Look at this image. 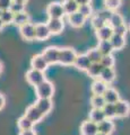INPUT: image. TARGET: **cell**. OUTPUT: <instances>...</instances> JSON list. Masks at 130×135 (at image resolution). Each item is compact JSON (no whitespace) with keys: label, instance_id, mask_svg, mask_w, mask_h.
I'll return each mask as SVG.
<instances>
[{"label":"cell","instance_id":"ffe728a7","mask_svg":"<svg viewBox=\"0 0 130 135\" xmlns=\"http://www.w3.org/2000/svg\"><path fill=\"white\" fill-rule=\"evenodd\" d=\"M104 69V66L102 65V63L101 62H95V63H92V64L89 65V68L87 69L86 73L87 75H88L89 78L92 79H98L101 73H102V71Z\"/></svg>","mask_w":130,"mask_h":135},{"label":"cell","instance_id":"e575fe53","mask_svg":"<svg viewBox=\"0 0 130 135\" xmlns=\"http://www.w3.org/2000/svg\"><path fill=\"white\" fill-rule=\"evenodd\" d=\"M78 11L80 12L82 15L85 16L86 18H89V17H92L94 15L93 14V8H92L91 3H88V5H80V6H79Z\"/></svg>","mask_w":130,"mask_h":135},{"label":"cell","instance_id":"5b68a950","mask_svg":"<svg viewBox=\"0 0 130 135\" xmlns=\"http://www.w3.org/2000/svg\"><path fill=\"white\" fill-rule=\"evenodd\" d=\"M47 15L49 18H64L66 12L60 2H51L47 7Z\"/></svg>","mask_w":130,"mask_h":135},{"label":"cell","instance_id":"52a82bcc","mask_svg":"<svg viewBox=\"0 0 130 135\" xmlns=\"http://www.w3.org/2000/svg\"><path fill=\"white\" fill-rule=\"evenodd\" d=\"M24 115L27 116L34 124H39L40 122L43 120V118L45 117L43 114L40 112V109L35 106V104L30 105V106L26 108V110H25V113H24Z\"/></svg>","mask_w":130,"mask_h":135},{"label":"cell","instance_id":"7a4b0ae2","mask_svg":"<svg viewBox=\"0 0 130 135\" xmlns=\"http://www.w3.org/2000/svg\"><path fill=\"white\" fill-rule=\"evenodd\" d=\"M34 89L37 98H52L54 95V84L48 79L34 87Z\"/></svg>","mask_w":130,"mask_h":135},{"label":"cell","instance_id":"7bdbcfd3","mask_svg":"<svg viewBox=\"0 0 130 135\" xmlns=\"http://www.w3.org/2000/svg\"><path fill=\"white\" fill-rule=\"evenodd\" d=\"M76 1L78 5L80 6V5H88V3L92 2V0H76Z\"/></svg>","mask_w":130,"mask_h":135},{"label":"cell","instance_id":"2e32d148","mask_svg":"<svg viewBox=\"0 0 130 135\" xmlns=\"http://www.w3.org/2000/svg\"><path fill=\"white\" fill-rule=\"evenodd\" d=\"M113 34H114L113 28L109 24L104 25L103 27H101V28L95 31V35H96V37H97L98 41H110V38L112 37Z\"/></svg>","mask_w":130,"mask_h":135},{"label":"cell","instance_id":"484cf974","mask_svg":"<svg viewBox=\"0 0 130 135\" xmlns=\"http://www.w3.org/2000/svg\"><path fill=\"white\" fill-rule=\"evenodd\" d=\"M34 123L28 118L27 116H20L18 119H17V127L19 131H25V129H31L34 127Z\"/></svg>","mask_w":130,"mask_h":135},{"label":"cell","instance_id":"836d02e7","mask_svg":"<svg viewBox=\"0 0 130 135\" xmlns=\"http://www.w3.org/2000/svg\"><path fill=\"white\" fill-rule=\"evenodd\" d=\"M122 0H104V6L107 9H110L112 11H115L116 9H119Z\"/></svg>","mask_w":130,"mask_h":135},{"label":"cell","instance_id":"bcb514c9","mask_svg":"<svg viewBox=\"0 0 130 135\" xmlns=\"http://www.w3.org/2000/svg\"><path fill=\"white\" fill-rule=\"evenodd\" d=\"M12 1H17V2H24V3H26V2H27V0H12Z\"/></svg>","mask_w":130,"mask_h":135},{"label":"cell","instance_id":"74e56055","mask_svg":"<svg viewBox=\"0 0 130 135\" xmlns=\"http://www.w3.org/2000/svg\"><path fill=\"white\" fill-rule=\"evenodd\" d=\"M10 10L14 12V14H18V12L25 11V3L24 2H17V1H12Z\"/></svg>","mask_w":130,"mask_h":135},{"label":"cell","instance_id":"8d00e7d4","mask_svg":"<svg viewBox=\"0 0 130 135\" xmlns=\"http://www.w3.org/2000/svg\"><path fill=\"white\" fill-rule=\"evenodd\" d=\"M112 14H113V11L110 10V9H107V8H104V9L98 10L97 12H96V15H97L98 17H101L102 19H104L106 23H109V20H110Z\"/></svg>","mask_w":130,"mask_h":135},{"label":"cell","instance_id":"603a6c76","mask_svg":"<svg viewBox=\"0 0 130 135\" xmlns=\"http://www.w3.org/2000/svg\"><path fill=\"white\" fill-rule=\"evenodd\" d=\"M88 117H89L91 120L95 122L96 124L101 123V122L104 120V119L106 118V117H105V114H104V112H103L102 108H92L91 112H89Z\"/></svg>","mask_w":130,"mask_h":135},{"label":"cell","instance_id":"e0dca14e","mask_svg":"<svg viewBox=\"0 0 130 135\" xmlns=\"http://www.w3.org/2000/svg\"><path fill=\"white\" fill-rule=\"evenodd\" d=\"M109 84L102 81L101 79H94L93 82L91 84V91L93 95H104V92L106 91Z\"/></svg>","mask_w":130,"mask_h":135},{"label":"cell","instance_id":"b9f144b4","mask_svg":"<svg viewBox=\"0 0 130 135\" xmlns=\"http://www.w3.org/2000/svg\"><path fill=\"white\" fill-rule=\"evenodd\" d=\"M6 106V97L2 94H0V110H2Z\"/></svg>","mask_w":130,"mask_h":135},{"label":"cell","instance_id":"cb8c5ba5","mask_svg":"<svg viewBox=\"0 0 130 135\" xmlns=\"http://www.w3.org/2000/svg\"><path fill=\"white\" fill-rule=\"evenodd\" d=\"M30 20H31L30 15H28L26 11H22V12H18V14H15L12 24H14L15 26L20 27V26H23V25H25L26 23H30Z\"/></svg>","mask_w":130,"mask_h":135},{"label":"cell","instance_id":"d6a6232c","mask_svg":"<svg viewBox=\"0 0 130 135\" xmlns=\"http://www.w3.org/2000/svg\"><path fill=\"white\" fill-rule=\"evenodd\" d=\"M103 112L105 114L106 118H110V119H113L115 118V105L114 104H105V106L103 108Z\"/></svg>","mask_w":130,"mask_h":135},{"label":"cell","instance_id":"ac0fdd59","mask_svg":"<svg viewBox=\"0 0 130 135\" xmlns=\"http://www.w3.org/2000/svg\"><path fill=\"white\" fill-rule=\"evenodd\" d=\"M115 78H116V73H115L114 68H104L98 79H101L102 81H104L110 86L111 83L114 82Z\"/></svg>","mask_w":130,"mask_h":135},{"label":"cell","instance_id":"d590c367","mask_svg":"<svg viewBox=\"0 0 130 135\" xmlns=\"http://www.w3.org/2000/svg\"><path fill=\"white\" fill-rule=\"evenodd\" d=\"M101 63H102V65L104 68H113L115 64V60L112 54H110V55H103Z\"/></svg>","mask_w":130,"mask_h":135},{"label":"cell","instance_id":"f35d334b","mask_svg":"<svg viewBox=\"0 0 130 135\" xmlns=\"http://www.w3.org/2000/svg\"><path fill=\"white\" fill-rule=\"evenodd\" d=\"M113 32L114 34H118V35H122V36H125L127 35V32H128V27L125 26V24H122L120 26L113 28Z\"/></svg>","mask_w":130,"mask_h":135},{"label":"cell","instance_id":"d6986e66","mask_svg":"<svg viewBox=\"0 0 130 135\" xmlns=\"http://www.w3.org/2000/svg\"><path fill=\"white\" fill-rule=\"evenodd\" d=\"M97 126H98L100 133H104V134H107V135H111L113 132H114V128H115L114 123H113V120L110 119V118H105L104 120L98 123Z\"/></svg>","mask_w":130,"mask_h":135},{"label":"cell","instance_id":"8992f818","mask_svg":"<svg viewBox=\"0 0 130 135\" xmlns=\"http://www.w3.org/2000/svg\"><path fill=\"white\" fill-rule=\"evenodd\" d=\"M52 34L50 32L47 23H37L35 24V40L42 42L47 41Z\"/></svg>","mask_w":130,"mask_h":135},{"label":"cell","instance_id":"f6af8a7d","mask_svg":"<svg viewBox=\"0 0 130 135\" xmlns=\"http://www.w3.org/2000/svg\"><path fill=\"white\" fill-rule=\"evenodd\" d=\"M2 71H3V65H2V63L0 62V74L2 73Z\"/></svg>","mask_w":130,"mask_h":135},{"label":"cell","instance_id":"ba28073f","mask_svg":"<svg viewBox=\"0 0 130 135\" xmlns=\"http://www.w3.org/2000/svg\"><path fill=\"white\" fill-rule=\"evenodd\" d=\"M19 34L22 38L25 41H34L35 40V25L30 23H26L25 25L19 27Z\"/></svg>","mask_w":130,"mask_h":135},{"label":"cell","instance_id":"6da1fadb","mask_svg":"<svg viewBox=\"0 0 130 135\" xmlns=\"http://www.w3.org/2000/svg\"><path fill=\"white\" fill-rule=\"evenodd\" d=\"M77 52L71 47H60L59 52V64L64 66L74 65L77 57Z\"/></svg>","mask_w":130,"mask_h":135},{"label":"cell","instance_id":"ee69618b","mask_svg":"<svg viewBox=\"0 0 130 135\" xmlns=\"http://www.w3.org/2000/svg\"><path fill=\"white\" fill-rule=\"evenodd\" d=\"M3 27H5V24H3L2 23V20H1V18H0V32H1L2 31V28Z\"/></svg>","mask_w":130,"mask_h":135},{"label":"cell","instance_id":"7c38bea8","mask_svg":"<svg viewBox=\"0 0 130 135\" xmlns=\"http://www.w3.org/2000/svg\"><path fill=\"white\" fill-rule=\"evenodd\" d=\"M79 132H80V135H96L98 133V126L95 122L87 119L82 123Z\"/></svg>","mask_w":130,"mask_h":135},{"label":"cell","instance_id":"f907efd6","mask_svg":"<svg viewBox=\"0 0 130 135\" xmlns=\"http://www.w3.org/2000/svg\"><path fill=\"white\" fill-rule=\"evenodd\" d=\"M64 1H65V0H64Z\"/></svg>","mask_w":130,"mask_h":135},{"label":"cell","instance_id":"4dcf8cb0","mask_svg":"<svg viewBox=\"0 0 130 135\" xmlns=\"http://www.w3.org/2000/svg\"><path fill=\"white\" fill-rule=\"evenodd\" d=\"M14 16H15L14 12H12L10 9H8V10H2L1 11L0 18H1L2 23L5 24V26H6V25L12 24V22H14Z\"/></svg>","mask_w":130,"mask_h":135},{"label":"cell","instance_id":"f1b7e54d","mask_svg":"<svg viewBox=\"0 0 130 135\" xmlns=\"http://www.w3.org/2000/svg\"><path fill=\"white\" fill-rule=\"evenodd\" d=\"M87 56L89 57V60L92 63H95V62H101V60H102V53L100 52V50L97 47H92L89 49L88 51L86 52Z\"/></svg>","mask_w":130,"mask_h":135},{"label":"cell","instance_id":"277c9868","mask_svg":"<svg viewBox=\"0 0 130 135\" xmlns=\"http://www.w3.org/2000/svg\"><path fill=\"white\" fill-rule=\"evenodd\" d=\"M59 52L60 47H58V46H48L43 50L42 54L50 65H54L59 63Z\"/></svg>","mask_w":130,"mask_h":135},{"label":"cell","instance_id":"4fadbf2b","mask_svg":"<svg viewBox=\"0 0 130 135\" xmlns=\"http://www.w3.org/2000/svg\"><path fill=\"white\" fill-rule=\"evenodd\" d=\"M34 104L44 116H47L49 113H51L53 108L52 98H37Z\"/></svg>","mask_w":130,"mask_h":135},{"label":"cell","instance_id":"30bf717a","mask_svg":"<svg viewBox=\"0 0 130 135\" xmlns=\"http://www.w3.org/2000/svg\"><path fill=\"white\" fill-rule=\"evenodd\" d=\"M49 63L47 62V60L44 59L43 54H35V55H33L32 59H31V68L32 69H35V70H40V71H45L48 70L49 68Z\"/></svg>","mask_w":130,"mask_h":135},{"label":"cell","instance_id":"9a60e30c","mask_svg":"<svg viewBox=\"0 0 130 135\" xmlns=\"http://www.w3.org/2000/svg\"><path fill=\"white\" fill-rule=\"evenodd\" d=\"M86 17L82 15L79 11L77 12H74V14H71L68 16V23L71 27L74 28H80L84 26V24L86 23Z\"/></svg>","mask_w":130,"mask_h":135},{"label":"cell","instance_id":"1f68e13d","mask_svg":"<svg viewBox=\"0 0 130 135\" xmlns=\"http://www.w3.org/2000/svg\"><path fill=\"white\" fill-rule=\"evenodd\" d=\"M107 23L105 22L104 19H102L101 17H98L97 15H93L91 17V25H92V27H93L95 31L96 29H98V28H101V27H103L104 25H106Z\"/></svg>","mask_w":130,"mask_h":135},{"label":"cell","instance_id":"c3c4849f","mask_svg":"<svg viewBox=\"0 0 130 135\" xmlns=\"http://www.w3.org/2000/svg\"><path fill=\"white\" fill-rule=\"evenodd\" d=\"M1 11H2V10H1V9H0V15H1Z\"/></svg>","mask_w":130,"mask_h":135},{"label":"cell","instance_id":"d4e9b609","mask_svg":"<svg viewBox=\"0 0 130 135\" xmlns=\"http://www.w3.org/2000/svg\"><path fill=\"white\" fill-rule=\"evenodd\" d=\"M62 6H64V9L67 16L74 14V12H77L79 9V5L77 3L76 0H65L62 2Z\"/></svg>","mask_w":130,"mask_h":135},{"label":"cell","instance_id":"681fc988","mask_svg":"<svg viewBox=\"0 0 130 135\" xmlns=\"http://www.w3.org/2000/svg\"><path fill=\"white\" fill-rule=\"evenodd\" d=\"M129 29H130V26H129Z\"/></svg>","mask_w":130,"mask_h":135},{"label":"cell","instance_id":"f546056e","mask_svg":"<svg viewBox=\"0 0 130 135\" xmlns=\"http://www.w3.org/2000/svg\"><path fill=\"white\" fill-rule=\"evenodd\" d=\"M112 28H115V27H118L120 26V25H122L124 24V20H123V17L121 16L120 14H118V12H115V11H113V14L111 16V18L110 20H109V23H107Z\"/></svg>","mask_w":130,"mask_h":135},{"label":"cell","instance_id":"7dc6e473","mask_svg":"<svg viewBox=\"0 0 130 135\" xmlns=\"http://www.w3.org/2000/svg\"><path fill=\"white\" fill-rule=\"evenodd\" d=\"M96 135H107V134H104V133H100V132H98V133L96 134Z\"/></svg>","mask_w":130,"mask_h":135},{"label":"cell","instance_id":"7402d4cb","mask_svg":"<svg viewBox=\"0 0 130 135\" xmlns=\"http://www.w3.org/2000/svg\"><path fill=\"white\" fill-rule=\"evenodd\" d=\"M110 42L113 46L114 51H120L125 46V36L118 35V34H113L110 38Z\"/></svg>","mask_w":130,"mask_h":135},{"label":"cell","instance_id":"9c48e42d","mask_svg":"<svg viewBox=\"0 0 130 135\" xmlns=\"http://www.w3.org/2000/svg\"><path fill=\"white\" fill-rule=\"evenodd\" d=\"M115 105V118H125L130 115V104L127 100L120 99Z\"/></svg>","mask_w":130,"mask_h":135},{"label":"cell","instance_id":"4316f807","mask_svg":"<svg viewBox=\"0 0 130 135\" xmlns=\"http://www.w3.org/2000/svg\"><path fill=\"white\" fill-rule=\"evenodd\" d=\"M97 49L102 53V55H110V54H112L113 51H114L110 41H100Z\"/></svg>","mask_w":130,"mask_h":135},{"label":"cell","instance_id":"5bb4252c","mask_svg":"<svg viewBox=\"0 0 130 135\" xmlns=\"http://www.w3.org/2000/svg\"><path fill=\"white\" fill-rule=\"evenodd\" d=\"M91 64H92V62L89 60V57L87 56V54L83 53V54H78L77 55L76 61H75V63H74V66L79 71H84V72H86Z\"/></svg>","mask_w":130,"mask_h":135},{"label":"cell","instance_id":"44dd1931","mask_svg":"<svg viewBox=\"0 0 130 135\" xmlns=\"http://www.w3.org/2000/svg\"><path fill=\"white\" fill-rule=\"evenodd\" d=\"M103 97L107 104H115L118 100H120V95L118 90L114 89L113 87H107V89L104 92Z\"/></svg>","mask_w":130,"mask_h":135},{"label":"cell","instance_id":"8fae6325","mask_svg":"<svg viewBox=\"0 0 130 135\" xmlns=\"http://www.w3.org/2000/svg\"><path fill=\"white\" fill-rule=\"evenodd\" d=\"M47 24L52 35H59L65 28L64 18H49Z\"/></svg>","mask_w":130,"mask_h":135},{"label":"cell","instance_id":"60d3db41","mask_svg":"<svg viewBox=\"0 0 130 135\" xmlns=\"http://www.w3.org/2000/svg\"><path fill=\"white\" fill-rule=\"evenodd\" d=\"M18 135H37L36 131L34 128H31V129H25V131H19Z\"/></svg>","mask_w":130,"mask_h":135},{"label":"cell","instance_id":"ab89813d","mask_svg":"<svg viewBox=\"0 0 130 135\" xmlns=\"http://www.w3.org/2000/svg\"><path fill=\"white\" fill-rule=\"evenodd\" d=\"M11 3H12V0H0V9L1 10L10 9Z\"/></svg>","mask_w":130,"mask_h":135},{"label":"cell","instance_id":"3957f363","mask_svg":"<svg viewBox=\"0 0 130 135\" xmlns=\"http://www.w3.org/2000/svg\"><path fill=\"white\" fill-rule=\"evenodd\" d=\"M25 79L26 81L31 84L33 87H36L37 84H40L41 82H43L45 79V74L43 71H40V70H35V69H31L27 71L26 74H25Z\"/></svg>","mask_w":130,"mask_h":135},{"label":"cell","instance_id":"83f0119b","mask_svg":"<svg viewBox=\"0 0 130 135\" xmlns=\"http://www.w3.org/2000/svg\"><path fill=\"white\" fill-rule=\"evenodd\" d=\"M89 104L92 108H103L105 106L106 101L102 95H93L89 99Z\"/></svg>","mask_w":130,"mask_h":135}]
</instances>
